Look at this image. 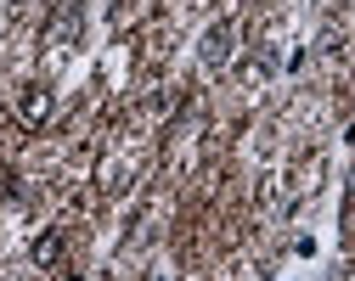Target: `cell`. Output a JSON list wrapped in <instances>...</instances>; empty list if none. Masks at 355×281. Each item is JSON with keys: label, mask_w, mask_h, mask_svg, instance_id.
Here are the masks:
<instances>
[{"label": "cell", "mask_w": 355, "mask_h": 281, "mask_svg": "<svg viewBox=\"0 0 355 281\" xmlns=\"http://www.w3.org/2000/svg\"><path fill=\"white\" fill-rule=\"evenodd\" d=\"M51 90L46 84H28V90H17V124H28V129H40V124H46L51 118Z\"/></svg>", "instance_id": "obj_1"}, {"label": "cell", "mask_w": 355, "mask_h": 281, "mask_svg": "<svg viewBox=\"0 0 355 281\" xmlns=\"http://www.w3.org/2000/svg\"><path fill=\"white\" fill-rule=\"evenodd\" d=\"M232 51H237V23H214V28L203 34V62H209V68H226Z\"/></svg>", "instance_id": "obj_2"}, {"label": "cell", "mask_w": 355, "mask_h": 281, "mask_svg": "<svg viewBox=\"0 0 355 281\" xmlns=\"http://www.w3.org/2000/svg\"><path fill=\"white\" fill-rule=\"evenodd\" d=\"M73 34H79V0H62L57 17H51V45L57 39H73Z\"/></svg>", "instance_id": "obj_3"}, {"label": "cell", "mask_w": 355, "mask_h": 281, "mask_svg": "<svg viewBox=\"0 0 355 281\" xmlns=\"http://www.w3.org/2000/svg\"><path fill=\"white\" fill-rule=\"evenodd\" d=\"M57 253H62V237H57V230H46V237L34 242V259H40V264H51Z\"/></svg>", "instance_id": "obj_4"}, {"label": "cell", "mask_w": 355, "mask_h": 281, "mask_svg": "<svg viewBox=\"0 0 355 281\" xmlns=\"http://www.w3.org/2000/svg\"><path fill=\"white\" fill-rule=\"evenodd\" d=\"M68 281H79V275H68Z\"/></svg>", "instance_id": "obj_5"}]
</instances>
